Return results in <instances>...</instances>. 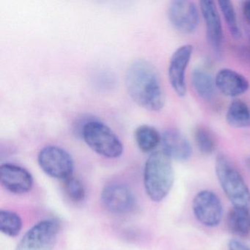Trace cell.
<instances>
[{"instance_id":"cell-15","label":"cell","mask_w":250,"mask_h":250,"mask_svg":"<svg viewBox=\"0 0 250 250\" xmlns=\"http://www.w3.org/2000/svg\"><path fill=\"white\" fill-rule=\"evenodd\" d=\"M227 227L236 236L245 238L250 235V208L233 207L227 216Z\"/></svg>"},{"instance_id":"cell-21","label":"cell","mask_w":250,"mask_h":250,"mask_svg":"<svg viewBox=\"0 0 250 250\" xmlns=\"http://www.w3.org/2000/svg\"><path fill=\"white\" fill-rule=\"evenodd\" d=\"M22 228V221L17 213L9 210L0 211V231L9 237L19 235Z\"/></svg>"},{"instance_id":"cell-11","label":"cell","mask_w":250,"mask_h":250,"mask_svg":"<svg viewBox=\"0 0 250 250\" xmlns=\"http://www.w3.org/2000/svg\"><path fill=\"white\" fill-rule=\"evenodd\" d=\"M102 200L109 211L115 213H126L132 211L136 200L132 191L123 184H109L102 190Z\"/></svg>"},{"instance_id":"cell-1","label":"cell","mask_w":250,"mask_h":250,"mask_svg":"<svg viewBox=\"0 0 250 250\" xmlns=\"http://www.w3.org/2000/svg\"><path fill=\"white\" fill-rule=\"evenodd\" d=\"M125 86L130 97L141 107L158 112L165 106V90L160 76L149 61L136 60L129 65Z\"/></svg>"},{"instance_id":"cell-3","label":"cell","mask_w":250,"mask_h":250,"mask_svg":"<svg viewBox=\"0 0 250 250\" xmlns=\"http://www.w3.org/2000/svg\"><path fill=\"white\" fill-rule=\"evenodd\" d=\"M215 171L219 184L233 207L250 208V190L236 167L226 155L216 156Z\"/></svg>"},{"instance_id":"cell-7","label":"cell","mask_w":250,"mask_h":250,"mask_svg":"<svg viewBox=\"0 0 250 250\" xmlns=\"http://www.w3.org/2000/svg\"><path fill=\"white\" fill-rule=\"evenodd\" d=\"M200 13V8L192 1L175 0L168 7L167 17L177 31L190 35L198 28Z\"/></svg>"},{"instance_id":"cell-2","label":"cell","mask_w":250,"mask_h":250,"mask_svg":"<svg viewBox=\"0 0 250 250\" xmlns=\"http://www.w3.org/2000/svg\"><path fill=\"white\" fill-rule=\"evenodd\" d=\"M172 159L163 151H155L147 159L144 169L146 193L154 202L163 200L173 186Z\"/></svg>"},{"instance_id":"cell-10","label":"cell","mask_w":250,"mask_h":250,"mask_svg":"<svg viewBox=\"0 0 250 250\" xmlns=\"http://www.w3.org/2000/svg\"><path fill=\"white\" fill-rule=\"evenodd\" d=\"M199 8L206 27L208 43L215 53H222L224 43V31L219 8L213 1L202 0Z\"/></svg>"},{"instance_id":"cell-24","label":"cell","mask_w":250,"mask_h":250,"mask_svg":"<svg viewBox=\"0 0 250 250\" xmlns=\"http://www.w3.org/2000/svg\"><path fill=\"white\" fill-rule=\"evenodd\" d=\"M242 14L246 22L250 26V0L244 1L242 3Z\"/></svg>"},{"instance_id":"cell-12","label":"cell","mask_w":250,"mask_h":250,"mask_svg":"<svg viewBox=\"0 0 250 250\" xmlns=\"http://www.w3.org/2000/svg\"><path fill=\"white\" fill-rule=\"evenodd\" d=\"M0 183L4 188L14 194H24L33 188V178L24 167L12 164L0 167Z\"/></svg>"},{"instance_id":"cell-13","label":"cell","mask_w":250,"mask_h":250,"mask_svg":"<svg viewBox=\"0 0 250 250\" xmlns=\"http://www.w3.org/2000/svg\"><path fill=\"white\" fill-rule=\"evenodd\" d=\"M215 85L224 96L237 98L247 93L250 84L243 74L230 68H222L216 73Z\"/></svg>"},{"instance_id":"cell-6","label":"cell","mask_w":250,"mask_h":250,"mask_svg":"<svg viewBox=\"0 0 250 250\" xmlns=\"http://www.w3.org/2000/svg\"><path fill=\"white\" fill-rule=\"evenodd\" d=\"M39 166L43 172L52 178L65 181L73 176L74 160L71 155L58 146L43 147L38 157Z\"/></svg>"},{"instance_id":"cell-4","label":"cell","mask_w":250,"mask_h":250,"mask_svg":"<svg viewBox=\"0 0 250 250\" xmlns=\"http://www.w3.org/2000/svg\"><path fill=\"white\" fill-rule=\"evenodd\" d=\"M83 137L93 151L104 157L115 159L124 152V146L118 136L99 121L86 123L83 128Z\"/></svg>"},{"instance_id":"cell-5","label":"cell","mask_w":250,"mask_h":250,"mask_svg":"<svg viewBox=\"0 0 250 250\" xmlns=\"http://www.w3.org/2000/svg\"><path fill=\"white\" fill-rule=\"evenodd\" d=\"M59 230V223L55 219L41 221L26 232L16 250H52Z\"/></svg>"},{"instance_id":"cell-23","label":"cell","mask_w":250,"mask_h":250,"mask_svg":"<svg viewBox=\"0 0 250 250\" xmlns=\"http://www.w3.org/2000/svg\"><path fill=\"white\" fill-rule=\"evenodd\" d=\"M228 250H250V247L239 240L232 239L228 243Z\"/></svg>"},{"instance_id":"cell-9","label":"cell","mask_w":250,"mask_h":250,"mask_svg":"<svg viewBox=\"0 0 250 250\" xmlns=\"http://www.w3.org/2000/svg\"><path fill=\"white\" fill-rule=\"evenodd\" d=\"M194 46L184 44L178 47L171 56L168 66V79L172 90L179 97H184L187 93L186 74L192 58Z\"/></svg>"},{"instance_id":"cell-26","label":"cell","mask_w":250,"mask_h":250,"mask_svg":"<svg viewBox=\"0 0 250 250\" xmlns=\"http://www.w3.org/2000/svg\"></svg>"},{"instance_id":"cell-19","label":"cell","mask_w":250,"mask_h":250,"mask_svg":"<svg viewBox=\"0 0 250 250\" xmlns=\"http://www.w3.org/2000/svg\"><path fill=\"white\" fill-rule=\"evenodd\" d=\"M194 141L202 154H213L217 147V140L211 130L204 125H198L194 130Z\"/></svg>"},{"instance_id":"cell-20","label":"cell","mask_w":250,"mask_h":250,"mask_svg":"<svg viewBox=\"0 0 250 250\" xmlns=\"http://www.w3.org/2000/svg\"><path fill=\"white\" fill-rule=\"evenodd\" d=\"M217 5L231 36L235 39H241L242 33L232 2L226 0L218 1Z\"/></svg>"},{"instance_id":"cell-16","label":"cell","mask_w":250,"mask_h":250,"mask_svg":"<svg viewBox=\"0 0 250 250\" xmlns=\"http://www.w3.org/2000/svg\"><path fill=\"white\" fill-rule=\"evenodd\" d=\"M191 82L194 92L200 99L206 102L213 99L216 85L210 73L203 68H196L191 73Z\"/></svg>"},{"instance_id":"cell-8","label":"cell","mask_w":250,"mask_h":250,"mask_svg":"<svg viewBox=\"0 0 250 250\" xmlns=\"http://www.w3.org/2000/svg\"><path fill=\"white\" fill-rule=\"evenodd\" d=\"M192 210L197 221L208 228L217 226L223 216L222 202L210 190H203L196 194L192 202Z\"/></svg>"},{"instance_id":"cell-25","label":"cell","mask_w":250,"mask_h":250,"mask_svg":"<svg viewBox=\"0 0 250 250\" xmlns=\"http://www.w3.org/2000/svg\"><path fill=\"white\" fill-rule=\"evenodd\" d=\"M245 165L246 167H247V169H248L249 172H250V155L246 158Z\"/></svg>"},{"instance_id":"cell-17","label":"cell","mask_w":250,"mask_h":250,"mask_svg":"<svg viewBox=\"0 0 250 250\" xmlns=\"http://www.w3.org/2000/svg\"><path fill=\"white\" fill-rule=\"evenodd\" d=\"M225 119L228 125L233 128H250V105L240 99L232 101L227 109Z\"/></svg>"},{"instance_id":"cell-22","label":"cell","mask_w":250,"mask_h":250,"mask_svg":"<svg viewBox=\"0 0 250 250\" xmlns=\"http://www.w3.org/2000/svg\"><path fill=\"white\" fill-rule=\"evenodd\" d=\"M64 188L70 200L75 203L83 201L85 197L84 186L78 179L73 176L64 181Z\"/></svg>"},{"instance_id":"cell-14","label":"cell","mask_w":250,"mask_h":250,"mask_svg":"<svg viewBox=\"0 0 250 250\" xmlns=\"http://www.w3.org/2000/svg\"><path fill=\"white\" fill-rule=\"evenodd\" d=\"M162 151L171 159L185 162L191 157L192 147L187 137L178 130L169 128L162 135Z\"/></svg>"},{"instance_id":"cell-18","label":"cell","mask_w":250,"mask_h":250,"mask_svg":"<svg viewBox=\"0 0 250 250\" xmlns=\"http://www.w3.org/2000/svg\"><path fill=\"white\" fill-rule=\"evenodd\" d=\"M134 137L137 146L145 153L153 151L162 142V136L159 131L147 125H140L137 128Z\"/></svg>"}]
</instances>
